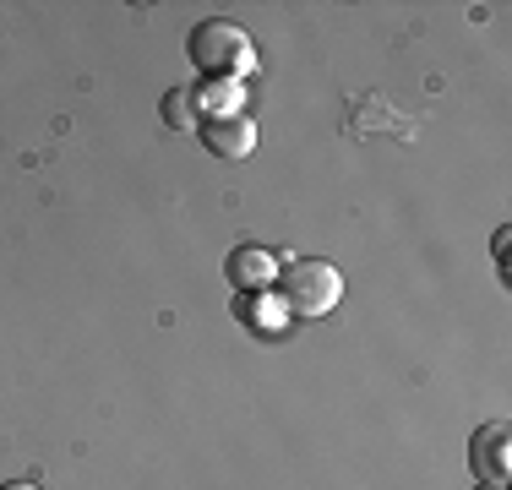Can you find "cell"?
Listing matches in <instances>:
<instances>
[{
    "instance_id": "cell-6",
    "label": "cell",
    "mask_w": 512,
    "mask_h": 490,
    "mask_svg": "<svg viewBox=\"0 0 512 490\" xmlns=\"http://www.w3.org/2000/svg\"><path fill=\"white\" fill-rule=\"evenodd\" d=\"M191 98H197V109L213 120V115H240V98H246V88H240L235 77H207Z\"/></svg>"
},
{
    "instance_id": "cell-8",
    "label": "cell",
    "mask_w": 512,
    "mask_h": 490,
    "mask_svg": "<svg viewBox=\"0 0 512 490\" xmlns=\"http://www.w3.org/2000/svg\"><path fill=\"white\" fill-rule=\"evenodd\" d=\"M240 311H246V322H251V327H278V300H273L267 289H256L251 300L240 305Z\"/></svg>"
},
{
    "instance_id": "cell-2",
    "label": "cell",
    "mask_w": 512,
    "mask_h": 490,
    "mask_svg": "<svg viewBox=\"0 0 512 490\" xmlns=\"http://www.w3.org/2000/svg\"><path fill=\"white\" fill-rule=\"evenodd\" d=\"M338 300H344V273H338L333 262L306 256V262H295L284 273V305L295 316H327Z\"/></svg>"
},
{
    "instance_id": "cell-1",
    "label": "cell",
    "mask_w": 512,
    "mask_h": 490,
    "mask_svg": "<svg viewBox=\"0 0 512 490\" xmlns=\"http://www.w3.org/2000/svg\"><path fill=\"white\" fill-rule=\"evenodd\" d=\"M186 55H191V66L202 71V77H246L251 71V60H256V49L246 39V28L240 22H224V17H207L191 28V39H186Z\"/></svg>"
},
{
    "instance_id": "cell-3",
    "label": "cell",
    "mask_w": 512,
    "mask_h": 490,
    "mask_svg": "<svg viewBox=\"0 0 512 490\" xmlns=\"http://www.w3.org/2000/svg\"><path fill=\"white\" fill-rule=\"evenodd\" d=\"M469 469H474V480L507 485V474H512V436H507L502 420H491V425H480V431H474V441H469Z\"/></svg>"
},
{
    "instance_id": "cell-9",
    "label": "cell",
    "mask_w": 512,
    "mask_h": 490,
    "mask_svg": "<svg viewBox=\"0 0 512 490\" xmlns=\"http://www.w3.org/2000/svg\"><path fill=\"white\" fill-rule=\"evenodd\" d=\"M0 490H39V485H28V480H11V485H0Z\"/></svg>"
},
{
    "instance_id": "cell-10",
    "label": "cell",
    "mask_w": 512,
    "mask_h": 490,
    "mask_svg": "<svg viewBox=\"0 0 512 490\" xmlns=\"http://www.w3.org/2000/svg\"><path fill=\"white\" fill-rule=\"evenodd\" d=\"M474 490H507V485H491V480H474Z\"/></svg>"
},
{
    "instance_id": "cell-4",
    "label": "cell",
    "mask_w": 512,
    "mask_h": 490,
    "mask_svg": "<svg viewBox=\"0 0 512 490\" xmlns=\"http://www.w3.org/2000/svg\"><path fill=\"white\" fill-rule=\"evenodd\" d=\"M202 142L213 158H246L256 147V120L251 115H213V120H202Z\"/></svg>"
},
{
    "instance_id": "cell-5",
    "label": "cell",
    "mask_w": 512,
    "mask_h": 490,
    "mask_svg": "<svg viewBox=\"0 0 512 490\" xmlns=\"http://www.w3.org/2000/svg\"><path fill=\"white\" fill-rule=\"evenodd\" d=\"M224 273H229V284L235 289H267L278 278V256L273 251H262V245H235L229 251V262H224Z\"/></svg>"
},
{
    "instance_id": "cell-7",
    "label": "cell",
    "mask_w": 512,
    "mask_h": 490,
    "mask_svg": "<svg viewBox=\"0 0 512 490\" xmlns=\"http://www.w3.org/2000/svg\"><path fill=\"white\" fill-rule=\"evenodd\" d=\"M158 115H164V126H175V131H191V126L202 131V109H197V98H191V88H169L164 104H158Z\"/></svg>"
}]
</instances>
